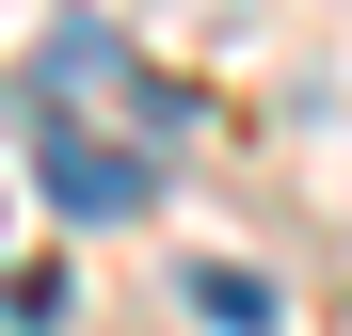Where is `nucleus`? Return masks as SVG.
I'll return each mask as SVG.
<instances>
[{
    "label": "nucleus",
    "instance_id": "nucleus-1",
    "mask_svg": "<svg viewBox=\"0 0 352 336\" xmlns=\"http://www.w3.org/2000/svg\"><path fill=\"white\" fill-rule=\"evenodd\" d=\"M32 177H48L65 224H144V208H160V160H144V144H96L80 112H32Z\"/></svg>",
    "mask_w": 352,
    "mask_h": 336
},
{
    "label": "nucleus",
    "instance_id": "nucleus-2",
    "mask_svg": "<svg viewBox=\"0 0 352 336\" xmlns=\"http://www.w3.org/2000/svg\"><path fill=\"white\" fill-rule=\"evenodd\" d=\"M80 96H129V112H144V80H129V32H96V16H65V32L32 48V112H80ZM144 128H160V112H144Z\"/></svg>",
    "mask_w": 352,
    "mask_h": 336
},
{
    "label": "nucleus",
    "instance_id": "nucleus-3",
    "mask_svg": "<svg viewBox=\"0 0 352 336\" xmlns=\"http://www.w3.org/2000/svg\"><path fill=\"white\" fill-rule=\"evenodd\" d=\"M192 304H208L224 336H256V320H272V289H256V272H192Z\"/></svg>",
    "mask_w": 352,
    "mask_h": 336
}]
</instances>
